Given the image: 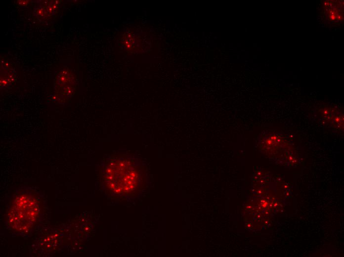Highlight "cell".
Here are the masks:
<instances>
[{"label":"cell","mask_w":344,"mask_h":257,"mask_svg":"<svg viewBox=\"0 0 344 257\" xmlns=\"http://www.w3.org/2000/svg\"><path fill=\"white\" fill-rule=\"evenodd\" d=\"M101 176L106 187L110 190L114 191L125 189L127 191L134 188L137 184L139 173L129 162L112 160L105 165Z\"/></svg>","instance_id":"2"},{"label":"cell","mask_w":344,"mask_h":257,"mask_svg":"<svg viewBox=\"0 0 344 257\" xmlns=\"http://www.w3.org/2000/svg\"><path fill=\"white\" fill-rule=\"evenodd\" d=\"M6 226L14 234L30 236L42 222L43 216V198L31 187L18 190L10 200Z\"/></svg>","instance_id":"1"}]
</instances>
